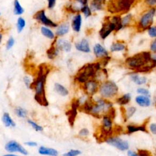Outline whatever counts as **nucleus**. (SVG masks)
<instances>
[{"label": "nucleus", "mask_w": 156, "mask_h": 156, "mask_svg": "<svg viewBox=\"0 0 156 156\" xmlns=\"http://www.w3.org/2000/svg\"><path fill=\"white\" fill-rule=\"evenodd\" d=\"M41 32L44 36H45L46 37H47L48 38H50V39L54 38V35L53 32L47 28L42 27L41 28Z\"/></svg>", "instance_id": "nucleus-33"}, {"label": "nucleus", "mask_w": 156, "mask_h": 156, "mask_svg": "<svg viewBox=\"0 0 156 156\" xmlns=\"http://www.w3.org/2000/svg\"><path fill=\"white\" fill-rule=\"evenodd\" d=\"M14 13L16 15H20L23 14L24 9L21 6L18 0H15L14 3Z\"/></svg>", "instance_id": "nucleus-29"}, {"label": "nucleus", "mask_w": 156, "mask_h": 156, "mask_svg": "<svg viewBox=\"0 0 156 156\" xmlns=\"http://www.w3.org/2000/svg\"><path fill=\"white\" fill-rule=\"evenodd\" d=\"M146 3L149 6H154L156 4V0H145Z\"/></svg>", "instance_id": "nucleus-47"}, {"label": "nucleus", "mask_w": 156, "mask_h": 156, "mask_svg": "<svg viewBox=\"0 0 156 156\" xmlns=\"http://www.w3.org/2000/svg\"><path fill=\"white\" fill-rule=\"evenodd\" d=\"M38 153L41 155H46L49 156H57L58 151L53 148L41 146L38 149Z\"/></svg>", "instance_id": "nucleus-19"}, {"label": "nucleus", "mask_w": 156, "mask_h": 156, "mask_svg": "<svg viewBox=\"0 0 156 156\" xmlns=\"http://www.w3.org/2000/svg\"><path fill=\"white\" fill-rule=\"evenodd\" d=\"M88 135H89V130L86 128L82 129L79 132V135L81 136V137H86V136H88Z\"/></svg>", "instance_id": "nucleus-42"}, {"label": "nucleus", "mask_w": 156, "mask_h": 156, "mask_svg": "<svg viewBox=\"0 0 156 156\" xmlns=\"http://www.w3.org/2000/svg\"><path fill=\"white\" fill-rule=\"evenodd\" d=\"M126 64L136 72L148 73L155 67L156 61L149 52L145 51L127 58Z\"/></svg>", "instance_id": "nucleus-1"}, {"label": "nucleus", "mask_w": 156, "mask_h": 156, "mask_svg": "<svg viewBox=\"0 0 156 156\" xmlns=\"http://www.w3.org/2000/svg\"><path fill=\"white\" fill-rule=\"evenodd\" d=\"M136 0H109L107 10L112 14H126L129 11Z\"/></svg>", "instance_id": "nucleus-4"}, {"label": "nucleus", "mask_w": 156, "mask_h": 156, "mask_svg": "<svg viewBox=\"0 0 156 156\" xmlns=\"http://www.w3.org/2000/svg\"><path fill=\"white\" fill-rule=\"evenodd\" d=\"M3 34L2 33H0V44H2V40H3Z\"/></svg>", "instance_id": "nucleus-53"}, {"label": "nucleus", "mask_w": 156, "mask_h": 156, "mask_svg": "<svg viewBox=\"0 0 156 156\" xmlns=\"http://www.w3.org/2000/svg\"><path fill=\"white\" fill-rule=\"evenodd\" d=\"M2 120L3 124L6 128H15L16 126L15 122L12 118L10 114L8 112H4L3 113Z\"/></svg>", "instance_id": "nucleus-14"}, {"label": "nucleus", "mask_w": 156, "mask_h": 156, "mask_svg": "<svg viewBox=\"0 0 156 156\" xmlns=\"http://www.w3.org/2000/svg\"><path fill=\"white\" fill-rule=\"evenodd\" d=\"M132 18V15L130 14H128L123 19L122 18V24L123 28L128 26L130 24Z\"/></svg>", "instance_id": "nucleus-34"}, {"label": "nucleus", "mask_w": 156, "mask_h": 156, "mask_svg": "<svg viewBox=\"0 0 156 156\" xmlns=\"http://www.w3.org/2000/svg\"><path fill=\"white\" fill-rule=\"evenodd\" d=\"M128 156H138L137 153L133 151H128Z\"/></svg>", "instance_id": "nucleus-50"}, {"label": "nucleus", "mask_w": 156, "mask_h": 156, "mask_svg": "<svg viewBox=\"0 0 156 156\" xmlns=\"http://www.w3.org/2000/svg\"><path fill=\"white\" fill-rule=\"evenodd\" d=\"M81 10L82 11V12L84 14V15L86 17L90 16L91 14H92V11H91L90 8L88 6H84V7H82L81 8Z\"/></svg>", "instance_id": "nucleus-37"}, {"label": "nucleus", "mask_w": 156, "mask_h": 156, "mask_svg": "<svg viewBox=\"0 0 156 156\" xmlns=\"http://www.w3.org/2000/svg\"><path fill=\"white\" fill-rule=\"evenodd\" d=\"M23 81H24V83L26 85V86L28 87V88H29L30 86H31V79L30 77H28V76H25L23 77Z\"/></svg>", "instance_id": "nucleus-44"}, {"label": "nucleus", "mask_w": 156, "mask_h": 156, "mask_svg": "<svg viewBox=\"0 0 156 156\" xmlns=\"http://www.w3.org/2000/svg\"><path fill=\"white\" fill-rule=\"evenodd\" d=\"M56 41L52 44L50 49L47 51V55L49 58L50 59H53L55 57H56L58 54V49L55 46Z\"/></svg>", "instance_id": "nucleus-23"}, {"label": "nucleus", "mask_w": 156, "mask_h": 156, "mask_svg": "<svg viewBox=\"0 0 156 156\" xmlns=\"http://www.w3.org/2000/svg\"><path fill=\"white\" fill-rule=\"evenodd\" d=\"M19 156H20V155H19Z\"/></svg>", "instance_id": "nucleus-55"}, {"label": "nucleus", "mask_w": 156, "mask_h": 156, "mask_svg": "<svg viewBox=\"0 0 156 156\" xmlns=\"http://www.w3.org/2000/svg\"><path fill=\"white\" fill-rule=\"evenodd\" d=\"M124 48H125V46L123 44H122V43L117 42L112 44V45L110 47V50L112 52L120 51L124 50Z\"/></svg>", "instance_id": "nucleus-32"}, {"label": "nucleus", "mask_w": 156, "mask_h": 156, "mask_svg": "<svg viewBox=\"0 0 156 156\" xmlns=\"http://www.w3.org/2000/svg\"><path fill=\"white\" fill-rule=\"evenodd\" d=\"M26 26L25 20L22 17H19L17 20L16 23V29L18 33H20L24 29Z\"/></svg>", "instance_id": "nucleus-31"}, {"label": "nucleus", "mask_w": 156, "mask_h": 156, "mask_svg": "<svg viewBox=\"0 0 156 156\" xmlns=\"http://www.w3.org/2000/svg\"><path fill=\"white\" fill-rule=\"evenodd\" d=\"M106 4V0H93L90 4V9L92 12L101 10L104 9Z\"/></svg>", "instance_id": "nucleus-13"}, {"label": "nucleus", "mask_w": 156, "mask_h": 156, "mask_svg": "<svg viewBox=\"0 0 156 156\" xmlns=\"http://www.w3.org/2000/svg\"><path fill=\"white\" fill-rule=\"evenodd\" d=\"M93 51L97 57H104L108 56V52L100 44L95 45L93 48Z\"/></svg>", "instance_id": "nucleus-17"}, {"label": "nucleus", "mask_w": 156, "mask_h": 156, "mask_svg": "<svg viewBox=\"0 0 156 156\" xmlns=\"http://www.w3.org/2000/svg\"><path fill=\"white\" fill-rule=\"evenodd\" d=\"M100 68L101 65L99 62L86 64L78 71L75 80L80 83H86L96 76Z\"/></svg>", "instance_id": "nucleus-3"}, {"label": "nucleus", "mask_w": 156, "mask_h": 156, "mask_svg": "<svg viewBox=\"0 0 156 156\" xmlns=\"http://www.w3.org/2000/svg\"><path fill=\"white\" fill-rule=\"evenodd\" d=\"M28 123L32 126V128L34 130H35L37 131V132L42 131L43 129H44L43 128H42L41 126L38 125V124H37L35 122H34V121H32V120H28Z\"/></svg>", "instance_id": "nucleus-35"}, {"label": "nucleus", "mask_w": 156, "mask_h": 156, "mask_svg": "<svg viewBox=\"0 0 156 156\" xmlns=\"http://www.w3.org/2000/svg\"><path fill=\"white\" fill-rule=\"evenodd\" d=\"M0 15H1V12H0Z\"/></svg>", "instance_id": "nucleus-54"}, {"label": "nucleus", "mask_w": 156, "mask_h": 156, "mask_svg": "<svg viewBox=\"0 0 156 156\" xmlns=\"http://www.w3.org/2000/svg\"><path fill=\"white\" fill-rule=\"evenodd\" d=\"M118 87L116 84L111 81L104 82L100 88V93L104 98H111L118 93Z\"/></svg>", "instance_id": "nucleus-6"}, {"label": "nucleus", "mask_w": 156, "mask_h": 156, "mask_svg": "<svg viewBox=\"0 0 156 156\" xmlns=\"http://www.w3.org/2000/svg\"><path fill=\"white\" fill-rule=\"evenodd\" d=\"M54 89L58 94H60L62 96H65L68 94V90L64 86L58 83L55 84Z\"/></svg>", "instance_id": "nucleus-24"}, {"label": "nucleus", "mask_w": 156, "mask_h": 156, "mask_svg": "<svg viewBox=\"0 0 156 156\" xmlns=\"http://www.w3.org/2000/svg\"><path fill=\"white\" fill-rule=\"evenodd\" d=\"M110 22L114 24L115 26V31H119L123 28V26L122 24V18L120 16H113L112 18H110Z\"/></svg>", "instance_id": "nucleus-22"}, {"label": "nucleus", "mask_w": 156, "mask_h": 156, "mask_svg": "<svg viewBox=\"0 0 156 156\" xmlns=\"http://www.w3.org/2000/svg\"><path fill=\"white\" fill-rule=\"evenodd\" d=\"M25 145L29 147H36L37 146V143L35 142L32 141H28L25 143Z\"/></svg>", "instance_id": "nucleus-46"}, {"label": "nucleus", "mask_w": 156, "mask_h": 156, "mask_svg": "<svg viewBox=\"0 0 156 156\" xmlns=\"http://www.w3.org/2000/svg\"><path fill=\"white\" fill-rule=\"evenodd\" d=\"M131 100V95L130 93H127L122 96V97L117 99L116 102L121 106H124L128 104Z\"/></svg>", "instance_id": "nucleus-25"}, {"label": "nucleus", "mask_w": 156, "mask_h": 156, "mask_svg": "<svg viewBox=\"0 0 156 156\" xmlns=\"http://www.w3.org/2000/svg\"><path fill=\"white\" fill-rule=\"evenodd\" d=\"M137 93L142 94L143 96H149V92L148 90H147L146 88H139L137 89Z\"/></svg>", "instance_id": "nucleus-40"}, {"label": "nucleus", "mask_w": 156, "mask_h": 156, "mask_svg": "<svg viewBox=\"0 0 156 156\" xmlns=\"http://www.w3.org/2000/svg\"><path fill=\"white\" fill-rule=\"evenodd\" d=\"M34 18L36 20L40 22L44 25L50 26V27H57V24L54 23L52 21H51L50 19L48 18L47 16L45 15V12L44 10H41L40 11H38L34 15Z\"/></svg>", "instance_id": "nucleus-11"}, {"label": "nucleus", "mask_w": 156, "mask_h": 156, "mask_svg": "<svg viewBox=\"0 0 156 156\" xmlns=\"http://www.w3.org/2000/svg\"><path fill=\"white\" fill-rule=\"evenodd\" d=\"M81 154V151L77 149H71L63 154V156H78Z\"/></svg>", "instance_id": "nucleus-36"}, {"label": "nucleus", "mask_w": 156, "mask_h": 156, "mask_svg": "<svg viewBox=\"0 0 156 156\" xmlns=\"http://www.w3.org/2000/svg\"><path fill=\"white\" fill-rule=\"evenodd\" d=\"M150 130L151 133H152L154 135L156 134V124L155 123H152L149 126Z\"/></svg>", "instance_id": "nucleus-45"}, {"label": "nucleus", "mask_w": 156, "mask_h": 156, "mask_svg": "<svg viewBox=\"0 0 156 156\" xmlns=\"http://www.w3.org/2000/svg\"><path fill=\"white\" fill-rule=\"evenodd\" d=\"M81 23H82V17L80 14H77L72 22V28L73 30L77 32H80L81 30Z\"/></svg>", "instance_id": "nucleus-20"}, {"label": "nucleus", "mask_w": 156, "mask_h": 156, "mask_svg": "<svg viewBox=\"0 0 156 156\" xmlns=\"http://www.w3.org/2000/svg\"><path fill=\"white\" fill-rule=\"evenodd\" d=\"M128 129V134H132L134 132L137 131H142L146 132L147 130L146 129L145 125L143 124L141 126H134V125H128L127 126Z\"/></svg>", "instance_id": "nucleus-21"}, {"label": "nucleus", "mask_w": 156, "mask_h": 156, "mask_svg": "<svg viewBox=\"0 0 156 156\" xmlns=\"http://www.w3.org/2000/svg\"><path fill=\"white\" fill-rule=\"evenodd\" d=\"M2 156H19L16 154H12V153H8V154H6Z\"/></svg>", "instance_id": "nucleus-52"}, {"label": "nucleus", "mask_w": 156, "mask_h": 156, "mask_svg": "<svg viewBox=\"0 0 156 156\" xmlns=\"http://www.w3.org/2000/svg\"><path fill=\"white\" fill-rule=\"evenodd\" d=\"M57 46L58 49L64 50L65 52H70L71 50V45L70 42L62 38H61L57 40Z\"/></svg>", "instance_id": "nucleus-15"}, {"label": "nucleus", "mask_w": 156, "mask_h": 156, "mask_svg": "<svg viewBox=\"0 0 156 156\" xmlns=\"http://www.w3.org/2000/svg\"><path fill=\"white\" fill-rule=\"evenodd\" d=\"M50 72L48 69L45 65L39 66V70L37 76L31 82L29 88L34 89L35 94L34 98L35 101L43 106H48V102L46 98L45 85L48 74Z\"/></svg>", "instance_id": "nucleus-2"}, {"label": "nucleus", "mask_w": 156, "mask_h": 156, "mask_svg": "<svg viewBox=\"0 0 156 156\" xmlns=\"http://www.w3.org/2000/svg\"><path fill=\"white\" fill-rule=\"evenodd\" d=\"M112 107L113 104L110 102L104 99H99L94 102L90 113L96 118H100L106 115L109 109Z\"/></svg>", "instance_id": "nucleus-5"}, {"label": "nucleus", "mask_w": 156, "mask_h": 156, "mask_svg": "<svg viewBox=\"0 0 156 156\" xmlns=\"http://www.w3.org/2000/svg\"><path fill=\"white\" fill-rule=\"evenodd\" d=\"M151 50L153 52H155L156 51V40H154L153 42L151 45Z\"/></svg>", "instance_id": "nucleus-49"}, {"label": "nucleus", "mask_w": 156, "mask_h": 156, "mask_svg": "<svg viewBox=\"0 0 156 156\" xmlns=\"http://www.w3.org/2000/svg\"><path fill=\"white\" fill-rule=\"evenodd\" d=\"M113 31H115V26L110 20V17L106 16L103 23L102 28L100 31V35L103 39L107 38L109 34Z\"/></svg>", "instance_id": "nucleus-10"}, {"label": "nucleus", "mask_w": 156, "mask_h": 156, "mask_svg": "<svg viewBox=\"0 0 156 156\" xmlns=\"http://www.w3.org/2000/svg\"><path fill=\"white\" fill-rule=\"evenodd\" d=\"M75 47L77 50L84 52H89L90 51L88 42L86 38H83L80 43H76L75 44Z\"/></svg>", "instance_id": "nucleus-16"}, {"label": "nucleus", "mask_w": 156, "mask_h": 156, "mask_svg": "<svg viewBox=\"0 0 156 156\" xmlns=\"http://www.w3.org/2000/svg\"><path fill=\"white\" fill-rule=\"evenodd\" d=\"M107 144L117 148L118 149L124 151L129 149V143L124 140L118 136H110L106 140Z\"/></svg>", "instance_id": "nucleus-9"}, {"label": "nucleus", "mask_w": 156, "mask_h": 156, "mask_svg": "<svg viewBox=\"0 0 156 156\" xmlns=\"http://www.w3.org/2000/svg\"><path fill=\"white\" fill-rule=\"evenodd\" d=\"M84 88L88 95L92 96L94 94L98 89V84L95 80H89L84 83Z\"/></svg>", "instance_id": "nucleus-12"}, {"label": "nucleus", "mask_w": 156, "mask_h": 156, "mask_svg": "<svg viewBox=\"0 0 156 156\" xmlns=\"http://www.w3.org/2000/svg\"><path fill=\"white\" fill-rule=\"evenodd\" d=\"M77 2H79L81 4H83V5H86L87 3V1L88 0H75Z\"/></svg>", "instance_id": "nucleus-51"}, {"label": "nucleus", "mask_w": 156, "mask_h": 156, "mask_svg": "<svg viewBox=\"0 0 156 156\" xmlns=\"http://www.w3.org/2000/svg\"><path fill=\"white\" fill-rule=\"evenodd\" d=\"M148 34L151 37H156V28L155 26H151L148 29Z\"/></svg>", "instance_id": "nucleus-41"}, {"label": "nucleus", "mask_w": 156, "mask_h": 156, "mask_svg": "<svg viewBox=\"0 0 156 156\" xmlns=\"http://www.w3.org/2000/svg\"><path fill=\"white\" fill-rule=\"evenodd\" d=\"M15 113L18 118H25L28 115V111L22 107H16L15 109Z\"/></svg>", "instance_id": "nucleus-27"}, {"label": "nucleus", "mask_w": 156, "mask_h": 156, "mask_svg": "<svg viewBox=\"0 0 156 156\" xmlns=\"http://www.w3.org/2000/svg\"><path fill=\"white\" fill-rule=\"evenodd\" d=\"M69 31V25L67 23H64L58 26L56 34L57 36H62L66 34Z\"/></svg>", "instance_id": "nucleus-28"}, {"label": "nucleus", "mask_w": 156, "mask_h": 156, "mask_svg": "<svg viewBox=\"0 0 156 156\" xmlns=\"http://www.w3.org/2000/svg\"><path fill=\"white\" fill-rule=\"evenodd\" d=\"M155 14V9L154 8H152L142 16L138 27V29L140 31H144L151 26L154 22Z\"/></svg>", "instance_id": "nucleus-7"}, {"label": "nucleus", "mask_w": 156, "mask_h": 156, "mask_svg": "<svg viewBox=\"0 0 156 156\" xmlns=\"http://www.w3.org/2000/svg\"><path fill=\"white\" fill-rule=\"evenodd\" d=\"M110 59V57L109 56H106V57H103V60L101 61V62H99V63H100V64L101 66L103 65V66L105 67V66H106L107 64L109 63Z\"/></svg>", "instance_id": "nucleus-43"}, {"label": "nucleus", "mask_w": 156, "mask_h": 156, "mask_svg": "<svg viewBox=\"0 0 156 156\" xmlns=\"http://www.w3.org/2000/svg\"><path fill=\"white\" fill-rule=\"evenodd\" d=\"M135 101L141 107H149L151 105V100L149 96L140 95L136 96L135 98Z\"/></svg>", "instance_id": "nucleus-18"}, {"label": "nucleus", "mask_w": 156, "mask_h": 156, "mask_svg": "<svg viewBox=\"0 0 156 156\" xmlns=\"http://www.w3.org/2000/svg\"><path fill=\"white\" fill-rule=\"evenodd\" d=\"M4 149L8 153L14 154L17 152L25 155L28 154V151L21 144L15 140H10L6 143Z\"/></svg>", "instance_id": "nucleus-8"}, {"label": "nucleus", "mask_w": 156, "mask_h": 156, "mask_svg": "<svg viewBox=\"0 0 156 156\" xmlns=\"http://www.w3.org/2000/svg\"><path fill=\"white\" fill-rule=\"evenodd\" d=\"M48 8L52 9L56 4V0H48Z\"/></svg>", "instance_id": "nucleus-48"}, {"label": "nucleus", "mask_w": 156, "mask_h": 156, "mask_svg": "<svg viewBox=\"0 0 156 156\" xmlns=\"http://www.w3.org/2000/svg\"><path fill=\"white\" fill-rule=\"evenodd\" d=\"M137 155L138 156H152V154L149 151L143 149H139L138 151Z\"/></svg>", "instance_id": "nucleus-39"}, {"label": "nucleus", "mask_w": 156, "mask_h": 156, "mask_svg": "<svg viewBox=\"0 0 156 156\" xmlns=\"http://www.w3.org/2000/svg\"><path fill=\"white\" fill-rule=\"evenodd\" d=\"M131 79L133 82H134L137 85H142L146 82L147 79L145 77H140L137 74H132L131 75Z\"/></svg>", "instance_id": "nucleus-26"}, {"label": "nucleus", "mask_w": 156, "mask_h": 156, "mask_svg": "<svg viewBox=\"0 0 156 156\" xmlns=\"http://www.w3.org/2000/svg\"><path fill=\"white\" fill-rule=\"evenodd\" d=\"M15 44V40L14 38L12 37H10L9 39L8 40L7 42V44H6V50H10L14 45Z\"/></svg>", "instance_id": "nucleus-38"}, {"label": "nucleus", "mask_w": 156, "mask_h": 156, "mask_svg": "<svg viewBox=\"0 0 156 156\" xmlns=\"http://www.w3.org/2000/svg\"><path fill=\"white\" fill-rule=\"evenodd\" d=\"M136 109L135 107H129L126 110L124 109V121H127L128 119L134 115L135 113Z\"/></svg>", "instance_id": "nucleus-30"}]
</instances>
